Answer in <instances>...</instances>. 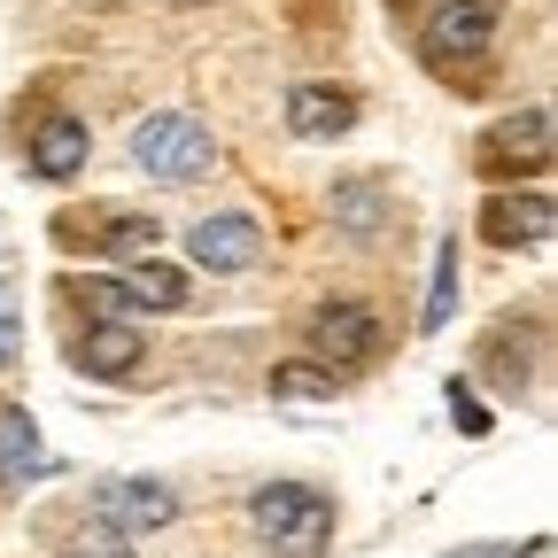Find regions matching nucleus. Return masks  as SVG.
<instances>
[{
    "instance_id": "f3484780",
    "label": "nucleus",
    "mask_w": 558,
    "mask_h": 558,
    "mask_svg": "<svg viewBox=\"0 0 558 558\" xmlns=\"http://www.w3.org/2000/svg\"><path fill=\"white\" fill-rule=\"evenodd\" d=\"M380 218H388V209H380V194H373V186H333V226H349L357 241H373V233H380Z\"/></svg>"
},
{
    "instance_id": "2eb2a0df",
    "label": "nucleus",
    "mask_w": 558,
    "mask_h": 558,
    "mask_svg": "<svg viewBox=\"0 0 558 558\" xmlns=\"http://www.w3.org/2000/svg\"><path fill=\"white\" fill-rule=\"evenodd\" d=\"M94 241H101L109 256H156L163 226H156V218H132V209H117L109 226H94Z\"/></svg>"
},
{
    "instance_id": "0eeeda50",
    "label": "nucleus",
    "mask_w": 558,
    "mask_h": 558,
    "mask_svg": "<svg viewBox=\"0 0 558 558\" xmlns=\"http://www.w3.org/2000/svg\"><path fill=\"white\" fill-rule=\"evenodd\" d=\"M488 39H497V0H442L435 24H427V54L450 70V62H473Z\"/></svg>"
},
{
    "instance_id": "423d86ee",
    "label": "nucleus",
    "mask_w": 558,
    "mask_h": 558,
    "mask_svg": "<svg viewBox=\"0 0 558 558\" xmlns=\"http://www.w3.org/2000/svg\"><path fill=\"white\" fill-rule=\"evenodd\" d=\"M140 326L132 318H86V333H78V349H70V365H78L86 380H132L140 373Z\"/></svg>"
},
{
    "instance_id": "aec40b11",
    "label": "nucleus",
    "mask_w": 558,
    "mask_h": 558,
    "mask_svg": "<svg viewBox=\"0 0 558 558\" xmlns=\"http://www.w3.org/2000/svg\"><path fill=\"white\" fill-rule=\"evenodd\" d=\"M179 9H186V0H179Z\"/></svg>"
},
{
    "instance_id": "ddd939ff",
    "label": "nucleus",
    "mask_w": 558,
    "mask_h": 558,
    "mask_svg": "<svg viewBox=\"0 0 558 558\" xmlns=\"http://www.w3.org/2000/svg\"><path fill=\"white\" fill-rule=\"evenodd\" d=\"M124 303H140V311H186V271L140 256V271L124 279Z\"/></svg>"
},
{
    "instance_id": "f03ea898",
    "label": "nucleus",
    "mask_w": 558,
    "mask_h": 558,
    "mask_svg": "<svg viewBox=\"0 0 558 558\" xmlns=\"http://www.w3.org/2000/svg\"><path fill=\"white\" fill-rule=\"evenodd\" d=\"M248 520L264 527V543H279L288 558H311L326 535H333V505L318 497L311 481H271L248 497Z\"/></svg>"
},
{
    "instance_id": "6e6552de",
    "label": "nucleus",
    "mask_w": 558,
    "mask_h": 558,
    "mask_svg": "<svg viewBox=\"0 0 558 558\" xmlns=\"http://www.w3.org/2000/svg\"><path fill=\"white\" fill-rule=\"evenodd\" d=\"M311 349H318V365H365L380 349V318L365 303H326L311 318Z\"/></svg>"
},
{
    "instance_id": "a211bd4d",
    "label": "nucleus",
    "mask_w": 558,
    "mask_h": 558,
    "mask_svg": "<svg viewBox=\"0 0 558 558\" xmlns=\"http://www.w3.org/2000/svg\"><path fill=\"white\" fill-rule=\"evenodd\" d=\"M16 349H24V311H16V288L0 279V365H16Z\"/></svg>"
},
{
    "instance_id": "f8f14e48",
    "label": "nucleus",
    "mask_w": 558,
    "mask_h": 558,
    "mask_svg": "<svg viewBox=\"0 0 558 558\" xmlns=\"http://www.w3.org/2000/svg\"><path fill=\"white\" fill-rule=\"evenodd\" d=\"M0 473H9V481L54 473V458H47V442H39V427H32L24 403H0Z\"/></svg>"
},
{
    "instance_id": "9d476101",
    "label": "nucleus",
    "mask_w": 558,
    "mask_h": 558,
    "mask_svg": "<svg viewBox=\"0 0 558 558\" xmlns=\"http://www.w3.org/2000/svg\"><path fill=\"white\" fill-rule=\"evenodd\" d=\"M349 124H357V94H341V86H295L288 94V132L295 140H341Z\"/></svg>"
},
{
    "instance_id": "dca6fc26",
    "label": "nucleus",
    "mask_w": 558,
    "mask_h": 558,
    "mask_svg": "<svg viewBox=\"0 0 558 558\" xmlns=\"http://www.w3.org/2000/svg\"><path fill=\"white\" fill-rule=\"evenodd\" d=\"M450 311H458V241H442V248H435V288H427V311H418V326L442 333V326H450Z\"/></svg>"
},
{
    "instance_id": "39448f33",
    "label": "nucleus",
    "mask_w": 558,
    "mask_h": 558,
    "mask_svg": "<svg viewBox=\"0 0 558 558\" xmlns=\"http://www.w3.org/2000/svg\"><path fill=\"white\" fill-rule=\"evenodd\" d=\"M186 256H194L202 271H248V264L264 256V226L248 218V209H218V218H202V226L186 233Z\"/></svg>"
},
{
    "instance_id": "4468645a",
    "label": "nucleus",
    "mask_w": 558,
    "mask_h": 558,
    "mask_svg": "<svg viewBox=\"0 0 558 558\" xmlns=\"http://www.w3.org/2000/svg\"><path fill=\"white\" fill-rule=\"evenodd\" d=\"M333 365H311V357H295V365H271V396H288V403H333Z\"/></svg>"
},
{
    "instance_id": "9b49d317",
    "label": "nucleus",
    "mask_w": 558,
    "mask_h": 558,
    "mask_svg": "<svg viewBox=\"0 0 558 558\" xmlns=\"http://www.w3.org/2000/svg\"><path fill=\"white\" fill-rule=\"evenodd\" d=\"M86 148H94L86 124L54 109V117H39V132H32V171L62 186V179H78V171H86Z\"/></svg>"
},
{
    "instance_id": "f257e3e1",
    "label": "nucleus",
    "mask_w": 558,
    "mask_h": 558,
    "mask_svg": "<svg viewBox=\"0 0 558 558\" xmlns=\"http://www.w3.org/2000/svg\"><path fill=\"white\" fill-rule=\"evenodd\" d=\"M132 163L148 171V179H163V186H194L209 163H218V140H209L194 117L163 109L148 124H132Z\"/></svg>"
},
{
    "instance_id": "7ed1b4c3",
    "label": "nucleus",
    "mask_w": 558,
    "mask_h": 558,
    "mask_svg": "<svg viewBox=\"0 0 558 558\" xmlns=\"http://www.w3.org/2000/svg\"><path fill=\"white\" fill-rule=\"evenodd\" d=\"M94 520H109L117 535H156L179 520V497L163 481H132V473H109L94 481Z\"/></svg>"
},
{
    "instance_id": "20e7f679",
    "label": "nucleus",
    "mask_w": 558,
    "mask_h": 558,
    "mask_svg": "<svg viewBox=\"0 0 558 558\" xmlns=\"http://www.w3.org/2000/svg\"><path fill=\"white\" fill-rule=\"evenodd\" d=\"M543 163H550V109H520V117L481 132V163L473 171L505 179V171H543Z\"/></svg>"
},
{
    "instance_id": "6ab92c4d",
    "label": "nucleus",
    "mask_w": 558,
    "mask_h": 558,
    "mask_svg": "<svg viewBox=\"0 0 558 558\" xmlns=\"http://www.w3.org/2000/svg\"><path fill=\"white\" fill-rule=\"evenodd\" d=\"M450 418H458L465 435H488V411H481V403H473V388H458V380H450Z\"/></svg>"
},
{
    "instance_id": "1a4fd4ad",
    "label": "nucleus",
    "mask_w": 558,
    "mask_h": 558,
    "mask_svg": "<svg viewBox=\"0 0 558 558\" xmlns=\"http://www.w3.org/2000/svg\"><path fill=\"white\" fill-rule=\"evenodd\" d=\"M550 218H558L550 194H488V209H481V226H488L497 248H543Z\"/></svg>"
}]
</instances>
